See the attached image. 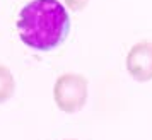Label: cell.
<instances>
[{
    "instance_id": "6da1fadb",
    "label": "cell",
    "mask_w": 152,
    "mask_h": 140,
    "mask_svg": "<svg viewBox=\"0 0 152 140\" xmlns=\"http://www.w3.org/2000/svg\"><path fill=\"white\" fill-rule=\"evenodd\" d=\"M15 26L26 46L36 51H51L67 39L70 15L58 0H31L21 9Z\"/></svg>"
},
{
    "instance_id": "7a4b0ae2",
    "label": "cell",
    "mask_w": 152,
    "mask_h": 140,
    "mask_svg": "<svg viewBox=\"0 0 152 140\" xmlns=\"http://www.w3.org/2000/svg\"><path fill=\"white\" fill-rule=\"evenodd\" d=\"M89 82L80 74H62L53 85V99L58 109L63 113L80 111L87 103Z\"/></svg>"
},
{
    "instance_id": "3957f363",
    "label": "cell",
    "mask_w": 152,
    "mask_h": 140,
    "mask_svg": "<svg viewBox=\"0 0 152 140\" xmlns=\"http://www.w3.org/2000/svg\"><path fill=\"white\" fill-rule=\"evenodd\" d=\"M126 70L133 80L140 84L152 80V41L142 39L135 43L126 55Z\"/></svg>"
},
{
    "instance_id": "277c9868",
    "label": "cell",
    "mask_w": 152,
    "mask_h": 140,
    "mask_svg": "<svg viewBox=\"0 0 152 140\" xmlns=\"http://www.w3.org/2000/svg\"><path fill=\"white\" fill-rule=\"evenodd\" d=\"M14 91H15V80L12 72L5 65H0V104L12 98Z\"/></svg>"
},
{
    "instance_id": "5b68a950",
    "label": "cell",
    "mask_w": 152,
    "mask_h": 140,
    "mask_svg": "<svg viewBox=\"0 0 152 140\" xmlns=\"http://www.w3.org/2000/svg\"><path fill=\"white\" fill-rule=\"evenodd\" d=\"M89 0H65V5L72 10V12H80L87 7Z\"/></svg>"
},
{
    "instance_id": "8992f818",
    "label": "cell",
    "mask_w": 152,
    "mask_h": 140,
    "mask_svg": "<svg viewBox=\"0 0 152 140\" xmlns=\"http://www.w3.org/2000/svg\"><path fill=\"white\" fill-rule=\"evenodd\" d=\"M67 140H75V139H67Z\"/></svg>"
}]
</instances>
